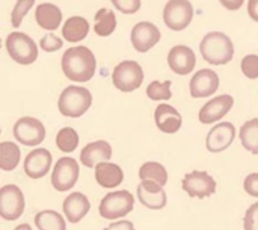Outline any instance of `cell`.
Instances as JSON below:
<instances>
[{
    "label": "cell",
    "instance_id": "4fadbf2b",
    "mask_svg": "<svg viewBox=\"0 0 258 230\" xmlns=\"http://www.w3.org/2000/svg\"><path fill=\"white\" fill-rule=\"evenodd\" d=\"M138 199L148 209H163L168 203L166 193L163 187L154 180H142L138 187Z\"/></svg>",
    "mask_w": 258,
    "mask_h": 230
},
{
    "label": "cell",
    "instance_id": "277c9868",
    "mask_svg": "<svg viewBox=\"0 0 258 230\" xmlns=\"http://www.w3.org/2000/svg\"><path fill=\"white\" fill-rule=\"evenodd\" d=\"M135 208L133 194L125 190L113 191L103 197L100 203V215L106 220H118L128 215Z\"/></svg>",
    "mask_w": 258,
    "mask_h": 230
},
{
    "label": "cell",
    "instance_id": "8992f818",
    "mask_svg": "<svg viewBox=\"0 0 258 230\" xmlns=\"http://www.w3.org/2000/svg\"><path fill=\"white\" fill-rule=\"evenodd\" d=\"M113 85L122 93H132L138 89L144 82L142 67L135 61H122L118 64L112 74Z\"/></svg>",
    "mask_w": 258,
    "mask_h": 230
},
{
    "label": "cell",
    "instance_id": "44dd1931",
    "mask_svg": "<svg viewBox=\"0 0 258 230\" xmlns=\"http://www.w3.org/2000/svg\"><path fill=\"white\" fill-rule=\"evenodd\" d=\"M62 209H63L65 218L70 223L76 224L82 218L86 217V214L91 209V203H89V199L85 194H82V193H73V194H68L67 199L63 200Z\"/></svg>",
    "mask_w": 258,
    "mask_h": 230
},
{
    "label": "cell",
    "instance_id": "e0dca14e",
    "mask_svg": "<svg viewBox=\"0 0 258 230\" xmlns=\"http://www.w3.org/2000/svg\"><path fill=\"white\" fill-rule=\"evenodd\" d=\"M51 167V153L47 149H35L24 158V173L30 179H42Z\"/></svg>",
    "mask_w": 258,
    "mask_h": 230
},
{
    "label": "cell",
    "instance_id": "1f68e13d",
    "mask_svg": "<svg viewBox=\"0 0 258 230\" xmlns=\"http://www.w3.org/2000/svg\"><path fill=\"white\" fill-rule=\"evenodd\" d=\"M35 0H17L14 9H12V14H11V21H12V26L18 27L21 24V20L26 17V14L30 11V8L33 6Z\"/></svg>",
    "mask_w": 258,
    "mask_h": 230
},
{
    "label": "cell",
    "instance_id": "f35d334b",
    "mask_svg": "<svg viewBox=\"0 0 258 230\" xmlns=\"http://www.w3.org/2000/svg\"><path fill=\"white\" fill-rule=\"evenodd\" d=\"M243 2H245V0H221V3H222L227 9H230V11H237V9H240L242 5H243Z\"/></svg>",
    "mask_w": 258,
    "mask_h": 230
},
{
    "label": "cell",
    "instance_id": "4dcf8cb0",
    "mask_svg": "<svg viewBox=\"0 0 258 230\" xmlns=\"http://www.w3.org/2000/svg\"><path fill=\"white\" fill-rule=\"evenodd\" d=\"M147 96L151 99V100H169L172 97V93H171V82L166 80V82H151L147 88Z\"/></svg>",
    "mask_w": 258,
    "mask_h": 230
},
{
    "label": "cell",
    "instance_id": "603a6c76",
    "mask_svg": "<svg viewBox=\"0 0 258 230\" xmlns=\"http://www.w3.org/2000/svg\"><path fill=\"white\" fill-rule=\"evenodd\" d=\"M35 20L36 23L45 29V30H56L62 21V12L56 5L51 3H42L36 6L35 12Z\"/></svg>",
    "mask_w": 258,
    "mask_h": 230
},
{
    "label": "cell",
    "instance_id": "f546056e",
    "mask_svg": "<svg viewBox=\"0 0 258 230\" xmlns=\"http://www.w3.org/2000/svg\"><path fill=\"white\" fill-rule=\"evenodd\" d=\"M56 146L63 153H71L79 146V135L73 127H63L56 135Z\"/></svg>",
    "mask_w": 258,
    "mask_h": 230
},
{
    "label": "cell",
    "instance_id": "cb8c5ba5",
    "mask_svg": "<svg viewBox=\"0 0 258 230\" xmlns=\"http://www.w3.org/2000/svg\"><path fill=\"white\" fill-rule=\"evenodd\" d=\"M89 32V24L83 17H71L67 20L62 29V35L70 42L82 41Z\"/></svg>",
    "mask_w": 258,
    "mask_h": 230
},
{
    "label": "cell",
    "instance_id": "7c38bea8",
    "mask_svg": "<svg viewBox=\"0 0 258 230\" xmlns=\"http://www.w3.org/2000/svg\"><path fill=\"white\" fill-rule=\"evenodd\" d=\"M218 88H219V76L210 68L200 70L198 73H195L189 85L190 96L194 99L210 97L218 91Z\"/></svg>",
    "mask_w": 258,
    "mask_h": 230
},
{
    "label": "cell",
    "instance_id": "4316f807",
    "mask_svg": "<svg viewBox=\"0 0 258 230\" xmlns=\"http://www.w3.org/2000/svg\"><path fill=\"white\" fill-rule=\"evenodd\" d=\"M240 143L242 146L251 152L252 155H258V118H252L246 121L240 127Z\"/></svg>",
    "mask_w": 258,
    "mask_h": 230
},
{
    "label": "cell",
    "instance_id": "d4e9b609",
    "mask_svg": "<svg viewBox=\"0 0 258 230\" xmlns=\"http://www.w3.org/2000/svg\"><path fill=\"white\" fill-rule=\"evenodd\" d=\"M21 152L20 147L11 141H5L0 144V168L3 171H12L20 164Z\"/></svg>",
    "mask_w": 258,
    "mask_h": 230
},
{
    "label": "cell",
    "instance_id": "d590c367",
    "mask_svg": "<svg viewBox=\"0 0 258 230\" xmlns=\"http://www.w3.org/2000/svg\"><path fill=\"white\" fill-rule=\"evenodd\" d=\"M245 230H258V202L251 205L245 214Z\"/></svg>",
    "mask_w": 258,
    "mask_h": 230
},
{
    "label": "cell",
    "instance_id": "d6986e66",
    "mask_svg": "<svg viewBox=\"0 0 258 230\" xmlns=\"http://www.w3.org/2000/svg\"><path fill=\"white\" fill-rule=\"evenodd\" d=\"M154 121L159 130H162L163 133H177L181 129L183 124V118L181 114L171 105L162 103L157 106V109L154 111Z\"/></svg>",
    "mask_w": 258,
    "mask_h": 230
},
{
    "label": "cell",
    "instance_id": "ffe728a7",
    "mask_svg": "<svg viewBox=\"0 0 258 230\" xmlns=\"http://www.w3.org/2000/svg\"><path fill=\"white\" fill-rule=\"evenodd\" d=\"M112 158V146L107 141H94L83 147L80 152V162L88 168H95L101 162Z\"/></svg>",
    "mask_w": 258,
    "mask_h": 230
},
{
    "label": "cell",
    "instance_id": "3957f363",
    "mask_svg": "<svg viewBox=\"0 0 258 230\" xmlns=\"http://www.w3.org/2000/svg\"><path fill=\"white\" fill-rule=\"evenodd\" d=\"M92 105L91 93L83 86H68L65 88L57 100V108L63 117L79 118Z\"/></svg>",
    "mask_w": 258,
    "mask_h": 230
},
{
    "label": "cell",
    "instance_id": "9a60e30c",
    "mask_svg": "<svg viewBox=\"0 0 258 230\" xmlns=\"http://www.w3.org/2000/svg\"><path fill=\"white\" fill-rule=\"evenodd\" d=\"M159 41H160V30L153 23L141 21L132 29V44L141 53L148 52Z\"/></svg>",
    "mask_w": 258,
    "mask_h": 230
},
{
    "label": "cell",
    "instance_id": "ba28073f",
    "mask_svg": "<svg viewBox=\"0 0 258 230\" xmlns=\"http://www.w3.org/2000/svg\"><path fill=\"white\" fill-rule=\"evenodd\" d=\"M194 18V6L189 0H169L163 9L165 24L172 30L186 29Z\"/></svg>",
    "mask_w": 258,
    "mask_h": 230
},
{
    "label": "cell",
    "instance_id": "e575fe53",
    "mask_svg": "<svg viewBox=\"0 0 258 230\" xmlns=\"http://www.w3.org/2000/svg\"><path fill=\"white\" fill-rule=\"evenodd\" d=\"M112 3L124 14H135L141 8V0H112Z\"/></svg>",
    "mask_w": 258,
    "mask_h": 230
},
{
    "label": "cell",
    "instance_id": "2e32d148",
    "mask_svg": "<svg viewBox=\"0 0 258 230\" xmlns=\"http://www.w3.org/2000/svg\"><path fill=\"white\" fill-rule=\"evenodd\" d=\"M234 99L228 94L219 96L207 102L200 111V121L203 124H212L222 120L233 108Z\"/></svg>",
    "mask_w": 258,
    "mask_h": 230
},
{
    "label": "cell",
    "instance_id": "484cf974",
    "mask_svg": "<svg viewBox=\"0 0 258 230\" xmlns=\"http://www.w3.org/2000/svg\"><path fill=\"white\" fill-rule=\"evenodd\" d=\"M35 226L38 230H67L63 217L56 211H41L35 215Z\"/></svg>",
    "mask_w": 258,
    "mask_h": 230
},
{
    "label": "cell",
    "instance_id": "6da1fadb",
    "mask_svg": "<svg viewBox=\"0 0 258 230\" xmlns=\"http://www.w3.org/2000/svg\"><path fill=\"white\" fill-rule=\"evenodd\" d=\"M97 68L94 53L83 45L68 49L62 56V71L73 82H88Z\"/></svg>",
    "mask_w": 258,
    "mask_h": 230
},
{
    "label": "cell",
    "instance_id": "60d3db41",
    "mask_svg": "<svg viewBox=\"0 0 258 230\" xmlns=\"http://www.w3.org/2000/svg\"><path fill=\"white\" fill-rule=\"evenodd\" d=\"M14 230H32V227H30L29 224H26V223H24V224H20V226H17V227H15Z\"/></svg>",
    "mask_w": 258,
    "mask_h": 230
},
{
    "label": "cell",
    "instance_id": "7a4b0ae2",
    "mask_svg": "<svg viewBox=\"0 0 258 230\" xmlns=\"http://www.w3.org/2000/svg\"><path fill=\"white\" fill-rule=\"evenodd\" d=\"M200 50L203 58L213 65H225L234 56L233 41L222 32L207 33L200 44Z\"/></svg>",
    "mask_w": 258,
    "mask_h": 230
},
{
    "label": "cell",
    "instance_id": "9c48e42d",
    "mask_svg": "<svg viewBox=\"0 0 258 230\" xmlns=\"http://www.w3.org/2000/svg\"><path fill=\"white\" fill-rule=\"evenodd\" d=\"M14 136L23 146L36 147L45 138V127L33 117H23L14 124Z\"/></svg>",
    "mask_w": 258,
    "mask_h": 230
},
{
    "label": "cell",
    "instance_id": "5bb4252c",
    "mask_svg": "<svg viewBox=\"0 0 258 230\" xmlns=\"http://www.w3.org/2000/svg\"><path fill=\"white\" fill-rule=\"evenodd\" d=\"M236 138V127L228 121L216 124L207 135V150L210 153H221L227 150Z\"/></svg>",
    "mask_w": 258,
    "mask_h": 230
},
{
    "label": "cell",
    "instance_id": "83f0119b",
    "mask_svg": "<svg viewBox=\"0 0 258 230\" xmlns=\"http://www.w3.org/2000/svg\"><path fill=\"white\" fill-rule=\"evenodd\" d=\"M139 177L141 180H154L162 187L168 183V171L159 162H145L139 168Z\"/></svg>",
    "mask_w": 258,
    "mask_h": 230
},
{
    "label": "cell",
    "instance_id": "ab89813d",
    "mask_svg": "<svg viewBox=\"0 0 258 230\" xmlns=\"http://www.w3.org/2000/svg\"><path fill=\"white\" fill-rule=\"evenodd\" d=\"M248 12H249V17L258 21V0H249L248 3Z\"/></svg>",
    "mask_w": 258,
    "mask_h": 230
},
{
    "label": "cell",
    "instance_id": "d6a6232c",
    "mask_svg": "<svg viewBox=\"0 0 258 230\" xmlns=\"http://www.w3.org/2000/svg\"><path fill=\"white\" fill-rule=\"evenodd\" d=\"M242 73L249 79L258 77V56L257 55H248L242 59Z\"/></svg>",
    "mask_w": 258,
    "mask_h": 230
},
{
    "label": "cell",
    "instance_id": "5b68a950",
    "mask_svg": "<svg viewBox=\"0 0 258 230\" xmlns=\"http://www.w3.org/2000/svg\"><path fill=\"white\" fill-rule=\"evenodd\" d=\"M6 49L12 61L21 65H30L38 58L36 42L23 32H12L6 39Z\"/></svg>",
    "mask_w": 258,
    "mask_h": 230
},
{
    "label": "cell",
    "instance_id": "7402d4cb",
    "mask_svg": "<svg viewBox=\"0 0 258 230\" xmlns=\"http://www.w3.org/2000/svg\"><path fill=\"white\" fill-rule=\"evenodd\" d=\"M95 180L100 187L112 190L121 185L124 180V171L116 164L101 162L95 167Z\"/></svg>",
    "mask_w": 258,
    "mask_h": 230
},
{
    "label": "cell",
    "instance_id": "8fae6325",
    "mask_svg": "<svg viewBox=\"0 0 258 230\" xmlns=\"http://www.w3.org/2000/svg\"><path fill=\"white\" fill-rule=\"evenodd\" d=\"M181 187L186 194H189L190 197H197V199H206L216 193V182L206 171L187 173L183 179Z\"/></svg>",
    "mask_w": 258,
    "mask_h": 230
},
{
    "label": "cell",
    "instance_id": "ac0fdd59",
    "mask_svg": "<svg viewBox=\"0 0 258 230\" xmlns=\"http://www.w3.org/2000/svg\"><path fill=\"white\" fill-rule=\"evenodd\" d=\"M168 64L174 73L186 76L194 71L197 65V58L194 50L187 45H175L168 55Z\"/></svg>",
    "mask_w": 258,
    "mask_h": 230
},
{
    "label": "cell",
    "instance_id": "f1b7e54d",
    "mask_svg": "<svg viewBox=\"0 0 258 230\" xmlns=\"http://www.w3.org/2000/svg\"><path fill=\"white\" fill-rule=\"evenodd\" d=\"M95 33L98 36H107L110 35L116 27V17L110 9H100L95 15Z\"/></svg>",
    "mask_w": 258,
    "mask_h": 230
},
{
    "label": "cell",
    "instance_id": "8d00e7d4",
    "mask_svg": "<svg viewBox=\"0 0 258 230\" xmlns=\"http://www.w3.org/2000/svg\"><path fill=\"white\" fill-rule=\"evenodd\" d=\"M243 188L249 196L258 197V173H251L246 176L243 182Z\"/></svg>",
    "mask_w": 258,
    "mask_h": 230
},
{
    "label": "cell",
    "instance_id": "836d02e7",
    "mask_svg": "<svg viewBox=\"0 0 258 230\" xmlns=\"http://www.w3.org/2000/svg\"><path fill=\"white\" fill-rule=\"evenodd\" d=\"M62 44H63L62 39L59 36L53 35V33H48V35L42 36L41 41H39V47L44 52H56V50H59L62 47Z\"/></svg>",
    "mask_w": 258,
    "mask_h": 230
},
{
    "label": "cell",
    "instance_id": "52a82bcc",
    "mask_svg": "<svg viewBox=\"0 0 258 230\" xmlns=\"http://www.w3.org/2000/svg\"><path fill=\"white\" fill-rule=\"evenodd\" d=\"M24 194L17 185H5L0 188V217L3 220H18L24 212Z\"/></svg>",
    "mask_w": 258,
    "mask_h": 230
},
{
    "label": "cell",
    "instance_id": "30bf717a",
    "mask_svg": "<svg viewBox=\"0 0 258 230\" xmlns=\"http://www.w3.org/2000/svg\"><path fill=\"white\" fill-rule=\"evenodd\" d=\"M79 179V164L73 158H60L51 173V185L59 193L70 191Z\"/></svg>",
    "mask_w": 258,
    "mask_h": 230
},
{
    "label": "cell",
    "instance_id": "74e56055",
    "mask_svg": "<svg viewBox=\"0 0 258 230\" xmlns=\"http://www.w3.org/2000/svg\"><path fill=\"white\" fill-rule=\"evenodd\" d=\"M104 230H135V226L128 220H121V221H116V223L110 224L109 227H106Z\"/></svg>",
    "mask_w": 258,
    "mask_h": 230
}]
</instances>
